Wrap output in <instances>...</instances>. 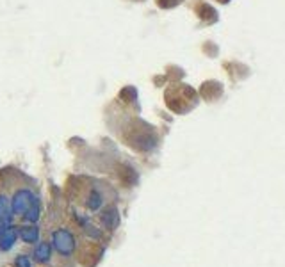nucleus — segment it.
Masks as SVG:
<instances>
[{
  "label": "nucleus",
  "instance_id": "nucleus-6",
  "mask_svg": "<svg viewBox=\"0 0 285 267\" xmlns=\"http://www.w3.org/2000/svg\"><path fill=\"white\" fill-rule=\"evenodd\" d=\"M50 251H52V248H50L48 242H41V244L36 246V251H34V258H36V262H48L50 258Z\"/></svg>",
  "mask_w": 285,
  "mask_h": 267
},
{
  "label": "nucleus",
  "instance_id": "nucleus-8",
  "mask_svg": "<svg viewBox=\"0 0 285 267\" xmlns=\"http://www.w3.org/2000/svg\"><path fill=\"white\" fill-rule=\"evenodd\" d=\"M100 205H102L100 194L98 192H91V196H89V200H88V207L91 208V210H96V208H100Z\"/></svg>",
  "mask_w": 285,
  "mask_h": 267
},
{
  "label": "nucleus",
  "instance_id": "nucleus-2",
  "mask_svg": "<svg viewBox=\"0 0 285 267\" xmlns=\"http://www.w3.org/2000/svg\"><path fill=\"white\" fill-rule=\"evenodd\" d=\"M34 200H36V196H34L31 191H27V189H20V191H16L11 200L13 214H15V216H23V214L29 210V207L34 203Z\"/></svg>",
  "mask_w": 285,
  "mask_h": 267
},
{
  "label": "nucleus",
  "instance_id": "nucleus-10",
  "mask_svg": "<svg viewBox=\"0 0 285 267\" xmlns=\"http://www.w3.org/2000/svg\"><path fill=\"white\" fill-rule=\"evenodd\" d=\"M7 226H9V224H7L6 221H2V219H0V235L4 234V230H6Z\"/></svg>",
  "mask_w": 285,
  "mask_h": 267
},
{
  "label": "nucleus",
  "instance_id": "nucleus-4",
  "mask_svg": "<svg viewBox=\"0 0 285 267\" xmlns=\"http://www.w3.org/2000/svg\"><path fill=\"white\" fill-rule=\"evenodd\" d=\"M18 235H20V239H22L23 242L32 244V242H38V239H39V228L38 226H34V224H31V226H22L20 232H18Z\"/></svg>",
  "mask_w": 285,
  "mask_h": 267
},
{
  "label": "nucleus",
  "instance_id": "nucleus-7",
  "mask_svg": "<svg viewBox=\"0 0 285 267\" xmlns=\"http://www.w3.org/2000/svg\"><path fill=\"white\" fill-rule=\"evenodd\" d=\"M23 219H25V221H29V223H36V221L39 219V200H38V198L34 200V203L31 205V207H29L27 212L23 214Z\"/></svg>",
  "mask_w": 285,
  "mask_h": 267
},
{
  "label": "nucleus",
  "instance_id": "nucleus-9",
  "mask_svg": "<svg viewBox=\"0 0 285 267\" xmlns=\"http://www.w3.org/2000/svg\"><path fill=\"white\" fill-rule=\"evenodd\" d=\"M16 267H31V260H29V256L25 255H20L16 258Z\"/></svg>",
  "mask_w": 285,
  "mask_h": 267
},
{
  "label": "nucleus",
  "instance_id": "nucleus-5",
  "mask_svg": "<svg viewBox=\"0 0 285 267\" xmlns=\"http://www.w3.org/2000/svg\"><path fill=\"white\" fill-rule=\"evenodd\" d=\"M13 207H11V202L7 200L6 194H0V219L2 221H6L7 224L11 223V219H13Z\"/></svg>",
  "mask_w": 285,
  "mask_h": 267
},
{
  "label": "nucleus",
  "instance_id": "nucleus-3",
  "mask_svg": "<svg viewBox=\"0 0 285 267\" xmlns=\"http://www.w3.org/2000/svg\"><path fill=\"white\" fill-rule=\"evenodd\" d=\"M16 230L13 228V226H7L6 230H4V234L0 235V250L2 251H9L15 246V242H16Z\"/></svg>",
  "mask_w": 285,
  "mask_h": 267
},
{
  "label": "nucleus",
  "instance_id": "nucleus-1",
  "mask_svg": "<svg viewBox=\"0 0 285 267\" xmlns=\"http://www.w3.org/2000/svg\"><path fill=\"white\" fill-rule=\"evenodd\" d=\"M52 246L59 255L70 256L75 251V237L68 230L59 228L52 234Z\"/></svg>",
  "mask_w": 285,
  "mask_h": 267
}]
</instances>
